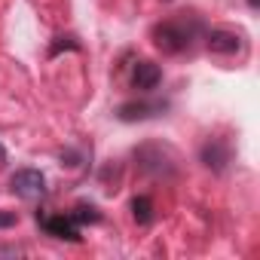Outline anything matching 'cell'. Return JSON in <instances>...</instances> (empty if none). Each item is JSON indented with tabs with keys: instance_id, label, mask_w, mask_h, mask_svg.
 <instances>
[{
	"instance_id": "obj_1",
	"label": "cell",
	"mask_w": 260,
	"mask_h": 260,
	"mask_svg": "<svg viewBox=\"0 0 260 260\" xmlns=\"http://www.w3.org/2000/svg\"><path fill=\"white\" fill-rule=\"evenodd\" d=\"M199 31H202V22L193 19V16H187V13H181L178 19L159 22V25L150 31V37H153L156 49H162V52H169V55H178V52H184V49L193 46V40L199 37Z\"/></svg>"
},
{
	"instance_id": "obj_2",
	"label": "cell",
	"mask_w": 260,
	"mask_h": 260,
	"mask_svg": "<svg viewBox=\"0 0 260 260\" xmlns=\"http://www.w3.org/2000/svg\"><path fill=\"white\" fill-rule=\"evenodd\" d=\"M10 190H13L19 199L34 202V199H43V196H46V178H43L37 169H22V172H16V175L10 178Z\"/></svg>"
},
{
	"instance_id": "obj_3",
	"label": "cell",
	"mask_w": 260,
	"mask_h": 260,
	"mask_svg": "<svg viewBox=\"0 0 260 260\" xmlns=\"http://www.w3.org/2000/svg\"><path fill=\"white\" fill-rule=\"evenodd\" d=\"M37 223L55 236V239H68V242H80V226L71 220V214H37Z\"/></svg>"
},
{
	"instance_id": "obj_4",
	"label": "cell",
	"mask_w": 260,
	"mask_h": 260,
	"mask_svg": "<svg viewBox=\"0 0 260 260\" xmlns=\"http://www.w3.org/2000/svg\"><path fill=\"white\" fill-rule=\"evenodd\" d=\"M205 46L217 55H236L242 49V37L236 31H226V28H214V31H205Z\"/></svg>"
},
{
	"instance_id": "obj_5",
	"label": "cell",
	"mask_w": 260,
	"mask_h": 260,
	"mask_svg": "<svg viewBox=\"0 0 260 260\" xmlns=\"http://www.w3.org/2000/svg\"><path fill=\"white\" fill-rule=\"evenodd\" d=\"M162 110H166V101H132V104H122L116 110V116L122 122H135V119H150Z\"/></svg>"
},
{
	"instance_id": "obj_6",
	"label": "cell",
	"mask_w": 260,
	"mask_h": 260,
	"mask_svg": "<svg viewBox=\"0 0 260 260\" xmlns=\"http://www.w3.org/2000/svg\"><path fill=\"white\" fill-rule=\"evenodd\" d=\"M230 147H226V141H220V138H211V141H205V147H202V166L205 169H211V172H223L226 166H230Z\"/></svg>"
},
{
	"instance_id": "obj_7",
	"label": "cell",
	"mask_w": 260,
	"mask_h": 260,
	"mask_svg": "<svg viewBox=\"0 0 260 260\" xmlns=\"http://www.w3.org/2000/svg\"><path fill=\"white\" fill-rule=\"evenodd\" d=\"M159 80H162V71H159V64H153V61H147V58L135 64L132 83H135V89H138V92H153V89L159 86Z\"/></svg>"
},
{
	"instance_id": "obj_8",
	"label": "cell",
	"mask_w": 260,
	"mask_h": 260,
	"mask_svg": "<svg viewBox=\"0 0 260 260\" xmlns=\"http://www.w3.org/2000/svg\"><path fill=\"white\" fill-rule=\"evenodd\" d=\"M132 217H135V223H141V226L153 223V199H150V196H135V199H132Z\"/></svg>"
},
{
	"instance_id": "obj_9",
	"label": "cell",
	"mask_w": 260,
	"mask_h": 260,
	"mask_svg": "<svg viewBox=\"0 0 260 260\" xmlns=\"http://www.w3.org/2000/svg\"><path fill=\"white\" fill-rule=\"evenodd\" d=\"M68 214H71V220H74L77 226H86V223H98V220H101V211H98L95 205H86V202L77 205V208L68 211Z\"/></svg>"
},
{
	"instance_id": "obj_10",
	"label": "cell",
	"mask_w": 260,
	"mask_h": 260,
	"mask_svg": "<svg viewBox=\"0 0 260 260\" xmlns=\"http://www.w3.org/2000/svg\"><path fill=\"white\" fill-rule=\"evenodd\" d=\"M61 49H74V52H77V49H80V43H77V40H74V37H58V40H55V46H52V49H49V55H52V58H55V55H58V52H61Z\"/></svg>"
},
{
	"instance_id": "obj_11",
	"label": "cell",
	"mask_w": 260,
	"mask_h": 260,
	"mask_svg": "<svg viewBox=\"0 0 260 260\" xmlns=\"http://www.w3.org/2000/svg\"><path fill=\"white\" fill-rule=\"evenodd\" d=\"M10 226H16V214L0 208V230H10Z\"/></svg>"
},
{
	"instance_id": "obj_12",
	"label": "cell",
	"mask_w": 260,
	"mask_h": 260,
	"mask_svg": "<svg viewBox=\"0 0 260 260\" xmlns=\"http://www.w3.org/2000/svg\"><path fill=\"white\" fill-rule=\"evenodd\" d=\"M7 162V150H4V144H0V166Z\"/></svg>"
},
{
	"instance_id": "obj_13",
	"label": "cell",
	"mask_w": 260,
	"mask_h": 260,
	"mask_svg": "<svg viewBox=\"0 0 260 260\" xmlns=\"http://www.w3.org/2000/svg\"><path fill=\"white\" fill-rule=\"evenodd\" d=\"M248 7H251V10H257V7H260V0H248Z\"/></svg>"
}]
</instances>
